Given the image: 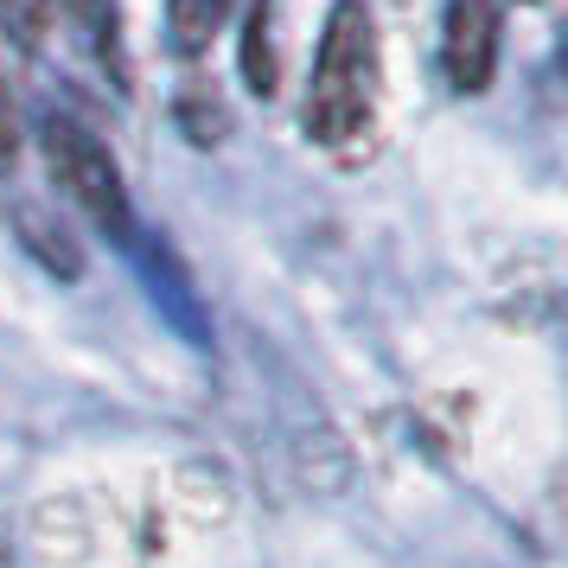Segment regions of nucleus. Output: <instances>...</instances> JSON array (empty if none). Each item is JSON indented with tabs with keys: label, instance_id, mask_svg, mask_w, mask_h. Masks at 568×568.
<instances>
[{
	"label": "nucleus",
	"instance_id": "obj_4",
	"mask_svg": "<svg viewBox=\"0 0 568 568\" xmlns=\"http://www.w3.org/2000/svg\"><path fill=\"white\" fill-rule=\"evenodd\" d=\"M236 0H166V39H173V52L180 58H199L224 32Z\"/></svg>",
	"mask_w": 568,
	"mask_h": 568
},
{
	"label": "nucleus",
	"instance_id": "obj_1",
	"mask_svg": "<svg viewBox=\"0 0 568 568\" xmlns=\"http://www.w3.org/2000/svg\"><path fill=\"white\" fill-rule=\"evenodd\" d=\"M371 115H377V20L364 0H338L313 58L307 134L320 148H345L371 129Z\"/></svg>",
	"mask_w": 568,
	"mask_h": 568
},
{
	"label": "nucleus",
	"instance_id": "obj_5",
	"mask_svg": "<svg viewBox=\"0 0 568 568\" xmlns=\"http://www.w3.org/2000/svg\"><path fill=\"white\" fill-rule=\"evenodd\" d=\"M20 236H27V250L45 262L52 275H64V282H78V275H83L78 243L58 231V224H45V211H39V205H20Z\"/></svg>",
	"mask_w": 568,
	"mask_h": 568
},
{
	"label": "nucleus",
	"instance_id": "obj_6",
	"mask_svg": "<svg viewBox=\"0 0 568 568\" xmlns=\"http://www.w3.org/2000/svg\"><path fill=\"white\" fill-rule=\"evenodd\" d=\"M268 32H275V13L262 0L256 13H250V32H243V83L256 97H275V45H268Z\"/></svg>",
	"mask_w": 568,
	"mask_h": 568
},
{
	"label": "nucleus",
	"instance_id": "obj_7",
	"mask_svg": "<svg viewBox=\"0 0 568 568\" xmlns=\"http://www.w3.org/2000/svg\"><path fill=\"white\" fill-rule=\"evenodd\" d=\"M52 13H58V0H0V32H7L13 45L39 52L45 32H52Z\"/></svg>",
	"mask_w": 568,
	"mask_h": 568
},
{
	"label": "nucleus",
	"instance_id": "obj_9",
	"mask_svg": "<svg viewBox=\"0 0 568 568\" xmlns=\"http://www.w3.org/2000/svg\"><path fill=\"white\" fill-rule=\"evenodd\" d=\"M20 160V103H13V83L0 71V173Z\"/></svg>",
	"mask_w": 568,
	"mask_h": 568
},
{
	"label": "nucleus",
	"instance_id": "obj_2",
	"mask_svg": "<svg viewBox=\"0 0 568 568\" xmlns=\"http://www.w3.org/2000/svg\"><path fill=\"white\" fill-rule=\"evenodd\" d=\"M39 148H45V166H52L58 192L109 236H129L134 231V211H129V185H122V166L109 154L97 134L83 129L78 115H45L39 122Z\"/></svg>",
	"mask_w": 568,
	"mask_h": 568
},
{
	"label": "nucleus",
	"instance_id": "obj_8",
	"mask_svg": "<svg viewBox=\"0 0 568 568\" xmlns=\"http://www.w3.org/2000/svg\"><path fill=\"white\" fill-rule=\"evenodd\" d=\"M71 13L83 20L90 45L103 52V64H115V78H122V52H115V0H71Z\"/></svg>",
	"mask_w": 568,
	"mask_h": 568
},
{
	"label": "nucleus",
	"instance_id": "obj_3",
	"mask_svg": "<svg viewBox=\"0 0 568 568\" xmlns=\"http://www.w3.org/2000/svg\"><path fill=\"white\" fill-rule=\"evenodd\" d=\"M440 64L460 97H479L498 71V0H454L440 32Z\"/></svg>",
	"mask_w": 568,
	"mask_h": 568
}]
</instances>
